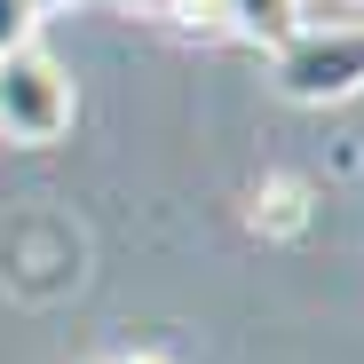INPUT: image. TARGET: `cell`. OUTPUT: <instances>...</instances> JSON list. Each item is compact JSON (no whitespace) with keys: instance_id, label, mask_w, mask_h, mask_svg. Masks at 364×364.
<instances>
[{"instance_id":"obj_1","label":"cell","mask_w":364,"mask_h":364,"mask_svg":"<svg viewBox=\"0 0 364 364\" xmlns=\"http://www.w3.org/2000/svg\"><path fill=\"white\" fill-rule=\"evenodd\" d=\"M72 127V80H64V64L32 40V48H9L0 55V135L9 143H55Z\"/></svg>"},{"instance_id":"obj_2","label":"cell","mask_w":364,"mask_h":364,"mask_svg":"<svg viewBox=\"0 0 364 364\" xmlns=\"http://www.w3.org/2000/svg\"><path fill=\"white\" fill-rule=\"evenodd\" d=\"M277 95H293V103H348V95H364V24L293 32L277 48Z\"/></svg>"},{"instance_id":"obj_3","label":"cell","mask_w":364,"mask_h":364,"mask_svg":"<svg viewBox=\"0 0 364 364\" xmlns=\"http://www.w3.org/2000/svg\"><path fill=\"white\" fill-rule=\"evenodd\" d=\"M309 222H317V191L301 174H269L262 191H254V230L262 237H301Z\"/></svg>"},{"instance_id":"obj_4","label":"cell","mask_w":364,"mask_h":364,"mask_svg":"<svg viewBox=\"0 0 364 364\" xmlns=\"http://www.w3.org/2000/svg\"><path fill=\"white\" fill-rule=\"evenodd\" d=\"M222 16H230L237 40H269V48H285V40L301 32V0H222Z\"/></svg>"},{"instance_id":"obj_5","label":"cell","mask_w":364,"mask_h":364,"mask_svg":"<svg viewBox=\"0 0 364 364\" xmlns=\"http://www.w3.org/2000/svg\"><path fill=\"white\" fill-rule=\"evenodd\" d=\"M159 16H166V24H182V32H230L222 0H159Z\"/></svg>"},{"instance_id":"obj_6","label":"cell","mask_w":364,"mask_h":364,"mask_svg":"<svg viewBox=\"0 0 364 364\" xmlns=\"http://www.w3.org/2000/svg\"><path fill=\"white\" fill-rule=\"evenodd\" d=\"M32 24H40L32 0H0V55H9V48H32Z\"/></svg>"},{"instance_id":"obj_7","label":"cell","mask_w":364,"mask_h":364,"mask_svg":"<svg viewBox=\"0 0 364 364\" xmlns=\"http://www.w3.org/2000/svg\"><path fill=\"white\" fill-rule=\"evenodd\" d=\"M111 364H174L166 348H127V356H111Z\"/></svg>"},{"instance_id":"obj_8","label":"cell","mask_w":364,"mask_h":364,"mask_svg":"<svg viewBox=\"0 0 364 364\" xmlns=\"http://www.w3.org/2000/svg\"><path fill=\"white\" fill-rule=\"evenodd\" d=\"M356 9H364V0H356Z\"/></svg>"}]
</instances>
